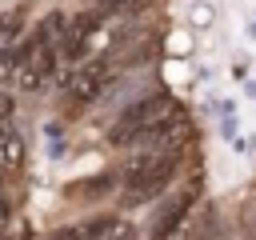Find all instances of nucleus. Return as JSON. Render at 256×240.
<instances>
[{
	"label": "nucleus",
	"mask_w": 256,
	"mask_h": 240,
	"mask_svg": "<svg viewBox=\"0 0 256 240\" xmlns=\"http://www.w3.org/2000/svg\"><path fill=\"white\" fill-rule=\"evenodd\" d=\"M176 168H180V156L176 152H136L120 176H124V204H148L156 200L172 180H176Z\"/></svg>",
	"instance_id": "nucleus-1"
},
{
	"label": "nucleus",
	"mask_w": 256,
	"mask_h": 240,
	"mask_svg": "<svg viewBox=\"0 0 256 240\" xmlns=\"http://www.w3.org/2000/svg\"><path fill=\"white\" fill-rule=\"evenodd\" d=\"M172 112H176L172 96H168V92H152V96H144V100L128 104V108L116 116V124L108 128V144L128 148V144H136L148 128H156V124H160L164 116H172Z\"/></svg>",
	"instance_id": "nucleus-2"
},
{
	"label": "nucleus",
	"mask_w": 256,
	"mask_h": 240,
	"mask_svg": "<svg viewBox=\"0 0 256 240\" xmlns=\"http://www.w3.org/2000/svg\"><path fill=\"white\" fill-rule=\"evenodd\" d=\"M112 84V60L108 56H100V60H88V64H80L72 76H64V92H68V100L72 104H92V100H100V92Z\"/></svg>",
	"instance_id": "nucleus-3"
},
{
	"label": "nucleus",
	"mask_w": 256,
	"mask_h": 240,
	"mask_svg": "<svg viewBox=\"0 0 256 240\" xmlns=\"http://www.w3.org/2000/svg\"><path fill=\"white\" fill-rule=\"evenodd\" d=\"M56 60H60V52L40 44V48H36L28 60H20V72H16L20 88H24V92H40V88L52 80V72H56Z\"/></svg>",
	"instance_id": "nucleus-4"
},
{
	"label": "nucleus",
	"mask_w": 256,
	"mask_h": 240,
	"mask_svg": "<svg viewBox=\"0 0 256 240\" xmlns=\"http://www.w3.org/2000/svg\"><path fill=\"white\" fill-rule=\"evenodd\" d=\"M24 160H28L24 136H20L12 124H0V172H20Z\"/></svg>",
	"instance_id": "nucleus-5"
},
{
	"label": "nucleus",
	"mask_w": 256,
	"mask_h": 240,
	"mask_svg": "<svg viewBox=\"0 0 256 240\" xmlns=\"http://www.w3.org/2000/svg\"><path fill=\"white\" fill-rule=\"evenodd\" d=\"M112 188H116V176L104 172V176H92V180H76V184H68V196H72V200H96V196H108Z\"/></svg>",
	"instance_id": "nucleus-6"
},
{
	"label": "nucleus",
	"mask_w": 256,
	"mask_h": 240,
	"mask_svg": "<svg viewBox=\"0 0 256 240\" xmlns=\"http://www.w3.org/2000/svg\"><path fill=\"white\" fill-rule=\"evenodd\" d=\"M20 28H24V12H8V16H0V40L16 36Z\"/></svg>",
	"instance_id": "nucleus-7"
},
{
	"label": "nucleus",
	"mask_w": 256,
	"mask_h": 240,
	"mask_svg": "<svg viewBox=\"0 0 256 240\" xmlns=\"http://www.w3.org/2000/svg\"><path fill=\"white\" fill-rule=\"evenodd\" d=\"M104 240H136V228L124 224V220H112V228L104 232Z\"/></svg>",
	"instance_id": "nucleus-8"
},
{
	"label": "nucleus",
	"mask_w": 256,
	"mask_h": 240,
	"mask_svg": "<svg viewBox=\"0 0 256 240\" xmlns=\"http://www.w3.org/2000/svg\"><path fill=\"white\" fill-rule=\"evenodd\" d=\"M4 220H8V200L0 196V228H4Z\"/></svg>",
	"instance_id": "nucleus-9"
}]
</instances>
